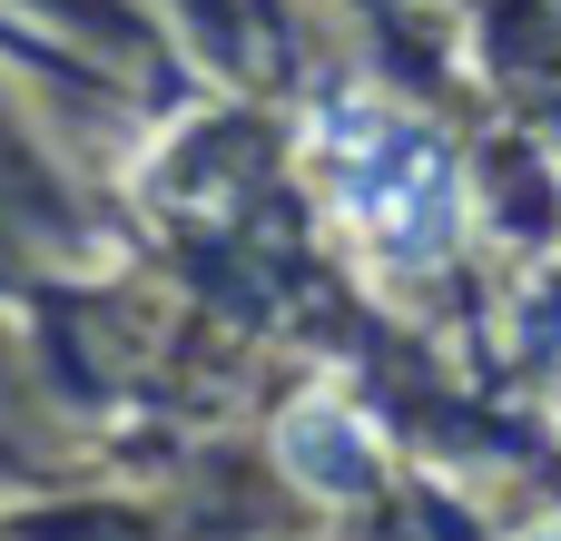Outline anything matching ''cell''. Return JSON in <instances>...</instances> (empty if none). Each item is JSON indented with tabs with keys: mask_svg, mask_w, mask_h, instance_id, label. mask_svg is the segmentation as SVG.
<instances>
[{
	"mask_svg": "<svg viewBox=\"0 0 561 541\" xmlns=\"http://www.w3.org/2000/svg\"><path fill=\"white\" fill-rule=\"evenodd\" d=\"M306 168H316L325 207L385 266H444L463 246V207H473L463 197V158L424 118H404L385 99H335L306 128Z\"/></svg>",
	"mask_w": 561,
	"mask_h": 541,
	"instance_id": "obj_1",
	"label": "cell"
},
{
	"mask_svg": "<svg viewBox=\"0 0 561 541\" xmlns=\"http://www.w3.org/2000/svg\"><path fill=\"white\" fill-rule=\"evenodd\" d=\"M276 453H286V473L306 483V493H335V503H355L365 483H375V434H365V414H345L335 394H306L286 424H276Z\"/></svg>",
	"mask_w": 561,
	"mask_h": 541,
	"instance_id": "obj_2",
	"label": "cell"
},
{
	"mask_svg": "<svg viewBox=\"0 0 561 541\" xmlns=\"http://www.w3.org/2000/svg\"><path fill=\"white\" fill-rule=\"evenodd\" d=\"M533 541H561V522H552V532H533Z\"/></svg>",
	"mask_w": 561,
	"mask_h": 541,
	"instance_id": "obj_3",
	"label": "cell"
}]
</instances>
